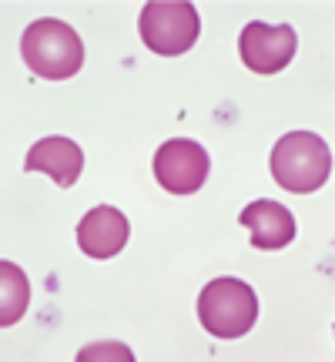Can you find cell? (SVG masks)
Segmentation results:
<instances>
[{"instance_id": "6da1fadb", "label": "cell", "mask_w": 335, "mask_h": 362, "mask_svg": "<svg viewBox=\"0 0 335 362\" xmlns=\"http://www.w3.org/2000/svg\"><path fill=\"white\" fill-rule=\"evenodd\" d=\"M20 57L24 64L44 81L74 78L84 67V40L78 30L57 17H44L24 30L20 37Z\"/></svg>"}, {"instance_id": "7a4b0ae2", "label": "cell", "mask_w": 335, "mask_h": 362, "mask_svg": "<svg viewBox=\"0 0 335 362\" xmlns=\"http://www.w3.org/2000/svg\"><path fill=\"white\" fill-rule=\"evenodd\" d=\"M332 175V151L312 131H288L271 148V178L292 194L319 192Z\"/></svg>"}, {"instance_id": "3957f363", "label": "cell", "mask_w": 335, "mask_h": 362, "mask_svg": "<svg viewBox=\"0 0 335 362\" xmlns=\"http://www.w3.org/2000/svg\"><path fill=\"white\" fill-rule=\"evenodd\" d=\"M258 319L255 288L242 279H211L198 292V322L215 339H242Z\"/></svg>"}, {"instance_id": "277c9868", "label": "cell", "mask_w": 335, "mask_h": 362, "mask_svg": "<svg viewBox=\"0 0 335 362\" xmlns=\"http://www.w3.org/2000/svg\"><path fill=\"white\" fill-rule=\"evenodd\" d=\"M138 30L148 51L161 57H178L194 47L201 34V17L188 0H151L138 17Z\"/></svg>"}, {"instance_id": "5b68a950", "label": "cell", "mask_w": 335, "mask_h": 362, "mask_svg": "<svg viewBox=\"0 0 335 362\" xmlns=\"http://www.w3.org/2000/svg\"><path fill=\"white\" fill-rule=\"evenodd\" d=\"M298 47V34L292 24H265L252 21L238 37L242 61L252 74H278L292 64Z\"/></svg>"}, {"instance_id": "8992f818", "label": "cell", "mask_w": 335, "mask_h": 362, "mask_svg": "<svg viewBox=\"0 0 335 362\" xmlns=\"http://www.w3.org/2000/svg\"><path fill=\"white\" fill-rule=\"evenodd\" d=\"M211 158L192 138H171L155 155V181L171 194H194L208 178Z\"/></svg>"}, {"instance_id": "52a82bcc", "label": "cell", "mask_w": 335, "mask_h": 362, "mask_svg": "<svg viewBox=\"0 0 335 362\" xmlns=\"http://www.w3.org/2000/svg\"><path fill=\"white\" fill-rule=\"evenodd\" d=\"M131 225L124 218V211L114 205H98L78 225V245L88 259H114L121 248L128 245Z\"/></svg>"}, {"instance_id": "ba28073f", "label": "cell", "mask_w": 335, "mask_h": 362, "mask_svg": "<svg viewBox=\"0 0 335 362\" xmlns=\"http://www.w3.org/2000/svg\"><path fill=\"white\" fill-rule=\"evenodd\" d=\"M238 221L248 228V238L258 252H278L295 238V218L292 211L275 198H258L248 208H242Z\"/></svg>"}, {"instance_id": "9c48e42d", "label": "cell", "mask_w": 335, "mask_h": 362, "mask_svg": "<svg viewBox=\"0 0 335 362\" xmlns=\"http://www.w3.org/2000/svg\"><path fill=\"white\" fill-rule=\"evenodd\" d=\"M24 171H47L54 185L71 188L84 171V151L71 138H40L24 158Z\"/></svg>"}, {"instance_id": "30bf717a", "label": "cell", "mask_w": 335, "mask_h": 362, "mask_svg": "<svg viewBox=\"0 0 335 362\" xmlns=\"http://www.w3.org/2000/svg\"><path fill=\"white\" fill-rule=\"evenodd\" d=\"M30 305V279L17 262H0V325L20 322V315Z\"/></svg>"}]
</instances>
